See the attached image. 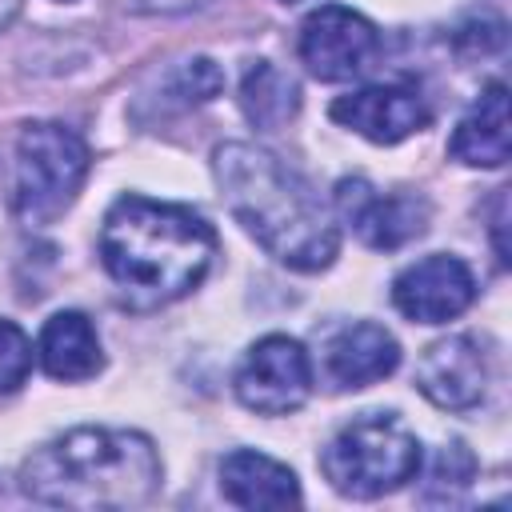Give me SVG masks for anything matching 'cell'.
<instances>
[{
  "label": "cell",
  "instance_id": "obj_17",
  "mask_svg": "<svg viewBox=\"0 0 512 512\" xmlns=\"http://www.w3.org/2000/svg\"><path fill=\"white\" fill-rule=\"evenodd\" d=\"M224 88V72L216 68V60L208 56H192V60H180L168 76H164V104L168 108H196V104H208L212 96H220Z\"/></svg>",
  "mask_w": 512,
  "mask_h": 512
},
{
  "label": "cell",
  "instance_id": "obj_2",
  "mask_svg": "<svg viewBox=\"0 0 512 512\" xmlns=\"http://www.w3.org/2000/svg\"><path fill=\"white\" fill-rule=\"evenodd\" d=\"M216 232L188 204L120 196L100 228V260L132 308H164L188 296L212 268Z\"/></svg>",
  "mask_w": 512,
  "mask_h": 512
},
{
  "label": "cell",
  "instance_id": "obj_18",
  "mask_svg": "<svg viewBox=\"0 0 512 512\" xmlns=\"http://www.w3.org/2000/svg\"><path fill=\"white\" fill-rule=\"evenodd\" d=\"M472 472H476L472 452L460 440L444 444L440 456H436V464H432V472H428V500H436V496L440 500H456L472 484Z\"/></svg>",
  "mask_w": 512,
  "mask_h": 512
},
{
  "label": "cell",
  "instance_id": "obj_5",
  "mask_svg": "<svg viewBox=\"0 0 512 512\" xmlns=\"http://www.w3.org/2000/svg\"><path fill=\"white\" fill-rule=\"evenodd\" d=\"M88 176V144L56 120L28 124L16 140V212L48 224L72 208Z\"/></svg>",
  "mask_w": 512,
  "mask_h": 512
},
{
  "label": "cell",
  "instance_id": "obj_16",
  "mask_svg": "<svg viewBox=\"0 0 512 512\" xmlns=\"http://www.w3.org/2000/svg\"><path fill=\"white\" fill-rule=\"evenodd\" d=\"M240 112L252 128H280L300 112V88L272 60H256L240 80Z\"/></svg>",
  "mask_w": 512,
  "mask_h": 512
},
{
  "label": "cell",
  "instance_id": "obj_6",
  "mask_svg": "<svg viewBox=\"0 0 512 512\" xmlns=\"http://www.w3.org/2000/svg\"><path fill=\"white\" fill-rule=\"evenodd\" d=\"M232 388L248 412L288 416V412L304 408V400L312 396V356L300 340H292L284 332L260 336L244 352V360L232 376Z\"/></svg>",
  "mask_w": 512,
  "mask_h": 512
},
{
  "label": "cell",
  "instance_id": "obj_8",
  "mask_svg": "<svg viewBox=\"0 0 512 512\" xmlns=\"http://www.w3.org/2000/svg\"><path fill=\"white\" fill-rule=\"evenodd\" d=\"M476 300V276L460 256L436 252L408 264L392 280V304L416 324H444Z\"/></svg>",
  "mask_w": 512,
  "mask_h": 512
},
{
  "label": "cell",
  "instance_id": "obj_1",
  "mask_svg": "<svg viewBox=\"0 0 512 512\" xmlns=\"http://www.w3.org/2000/svg\"><path fill=\"white\" fill-rule=\"evenodd\" d=\"M216 188L232 220L284 268L324 272L340 252V228L316 188L276 152L228 140L212 152Z\"/></svg>",
  "mask_w": 512,
  "mask_h": 512
},
{
  "label": "cell",
  "instance_id": "obj_3",
  "mask_svg": "<svg viewBox=\"0 0 512 512\" xmlns=\"http://www.w3.org/2000/svg\"><path fill=\"white\" fill-rule=\"evenodd\" d=\"M164 464L156 444L136 428H72L40 444L24 468L20 488L36 504L76 512H128L156 496Z\"/></svg>",
  "mask_w": 512,
  "mask_h": 512
},
{
  "label": "cell",
  "instance_id": "obj_9",
  "mask_svg": "<svg viewBox=\"0 0 512 512\" xmlns=\"http://www.w3.org/2000/svg\"><path fill=\"white\" fill-rule=\"evenodd\" d=\"M336 204L340 216L352 224V232L380 252L404 248L408 240L424 236L428 228V200L408 196V192H376L368 180H340L336 184Z\"/></svg>",
  "mask_w": 512,
  "mask_h": 512
},
{
  "label": "cell",
  "instance_id": "obj_14",
  "mask_svg": "<svg viewBox=\"0 0 512 512\" xmlns=\"http://www.w3.org/2000/svg\"><path fill=\"white\" fill-rule=\"evenodd\" d=\"M512 136H508V88L500 80H492L472 108L460 116L448 152L452 160L468 164V168H500L508 160Z\"/></svg>",
  "mask_w": 512,
  "mask_h": 512
},
{
  "label": "cell",
  "instance_id": "obj_4",
  "mask_svg": "<svg viewBox=\"0 0 512 512\" xmlns=\"http://www.w3.org/2000/svg\"><path fill=\"white\" fill-rule=\"evenodd\" d=\"M420 460L424 452L416 432L392 412H368L344 424L320 452L328 484L352 500H376L404 488L416 480Z\"/></svg>",
  "mask_w": 512,
  "mask_h": 512
},
{
  "label": "cell",
  "instance_id": "obj_7",
  "mask_svg": "<svg viewBox=\"0 0 512 512\" xmlns=\"http://www.w3.org/2000/svg\"><path fill=\"white\" fill-rule=\"evenodd\" d=\"M296 52L316 80L344 84L372 68V60L380 52V32L368 16H360L344 4H320L300 24Z\"/></svg>",
  "mask_w": 512,
  "mask_h": 512
},
{
  "label": "cell",
  "instance_id": "obj_11",
  "mask_svg": "<svg viewBox=\"0 0 512 512\" xmlns=\"http://www.w3.org/2000/svg\"><path fill=\"white\" fill-rule=\"evenodd\" d=\"M416 388L444 412H468L488 392V356L472 336H444L424 348Z\"/></svg>",
  "mask_w": 512,
  "mask_h": 512
},
{
  "label": "cell",
  "instance_id": "obj_15",
  "mask_svg": "<svg viewBox=\"0 0 512 512\" xmlns=\"http://www.w3.org/2000/svg\"><path fill=\"white\" fill-rule=\"evenodd\" d=\"M36 356H40V368L52 380H64V384L92 380L104 368L100 336H96V328L84 312L48 316V324L40 328V340H36Z\"/></svg>",
  "mask_w": 512,
  "mask_h": 512
},
{
  "label": "cell",
  "instance_id": "obj_13",
  "mask_svg": "<svg viewBox=\"0 0 512 512\" xmlns=\"http://www.w3.org/2000/svg\"><path fill=\"white\" fill-rule=\"evenodd\" d=\"M220 496L236 508H292L300 504V480L288 464L252 452V448H236L220 460Z\"/></svg>",
  "mask_w": 512,
  "mask_h": 512
},
{
  "label": "cell",
  "instance_id": "obj_19",
  "mask_svg": "<svg viewBox=\"0 0 512 512\" xmlns=\"http://www.w3.org/2000/svg\"><path fill=\"white\" fill-rule=\"evenodd\" d=\"M32 372V340L20 324L0 320V396L16 392Z\"/></svg>",
  "mask_w": 512,
  "mask_h": 512
},
{
  "label": "cell",
  "instance_id": "obj_10",
  "mask_svg": "<svg viewBox=\"0 0 512 512\" xmlns=\"http://www.w3.org/2000/svg\"><path fill=\"white\" fill-rule=\"evenodd\" d=\"M400 364V344L384 324L352 320L328 332L320 348V376L332 392H356L380 384Z\"/></svg>",
  "mask_w": 512,
  "mask_h": 512
},
{
  "label": "cell",
  "instance_id": "obj_12",
  "mask_svg": "<svg viewBox=\"0 0 512 512\" xmlns=\"http://www.w3.org/2000/svg\"><path fill=\"white\" fill-rule=\"evenodd\" d=\"M332 120L372 144H400L428 124V108L404 84H368L332 100Z\"/></svg>",
  "mask_w": 512,
  "mask_h": 512
},
{
  "label": "cell",
  "instance_id": "obj_22",
  "mask_svg": "<svg viewBox=\"0 0 512 512\" xmlns=\"http://www.w3.org/2000/svg\"><path fill=\"white\" fill-rule=\"evenodd\" d=\"M280 4H300V0H280Z\"/></svg>",
  "mask_w": 512,
  "mask_h": 512
},
{
  "label": "cell",
  "instance_id": "obj_21",
  "mask_svg": "<svg viewBox=\"0 0 512 512\" xmlns=\"http://www.w3.org/2000/svg\"><path fill=\"white\" fill-rule=\"evenodd\" d=\"M20 4H24V0H0V28L12 24V16L20 12Z\"/></svg>",
  "mask_w": 512,
  "mask_h": 512
},
{
  "label": "cell",
  "instance_id": "obj_20",
  "mask_svg": "<svg viewBox=\"0 0 512 512\" xmlns=\"http://www.w3.org/2000/svg\"><path fill=\"white\" fill-rule=\"evenodd\" d=\"M132 8H144V12H172V8H188V4H204V0H128Z\"/></svg>",
  "mask_w": 512,
  "mask_h": 512
}]
</instances>
